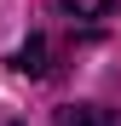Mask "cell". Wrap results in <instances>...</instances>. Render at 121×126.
<instances>
[{"label":"cell","mask_w":121,"mask_h":126,"mask_svg":"<svg viewBox=\"0 0 121 126\" xmlns=\"http://www.w3.org/2000/svg\"><path fill=\"white\" fill-rule=\"evenodd\" d=\"M52 126H121V109H104V103H64V109H52Z\"/></svg>","instance_id":"6da1fadb"},{"label":"cell","mask_w":121,"mask_h":126,"mask_svg":"<svg viewBox=\"0 0 121 126\" xmlns=\"http://www.w3.org/2000/svg\"><path fill=\"white\" fill-rule=\"evenodd\" d=\"M12 63H17V75H29V80H40V75H46V40L35 34V40H29V46L17 52Z\"/></svg>","instance_id":"7a4b0ae2"},{"label":"cell","mask_w":121,"mask_h":126,"mask_svg":"<svg viewBox=\"0 0 121 126\" xmlns=\"http://www.w3.org/2000/svg\"><path fill=\"white\" fill-rule=\"evenodd\" d=\"M110 6H115V0H64V12H69V17H104Z\"/></svg>","instance_id":"3957f363"}]
</instances>
